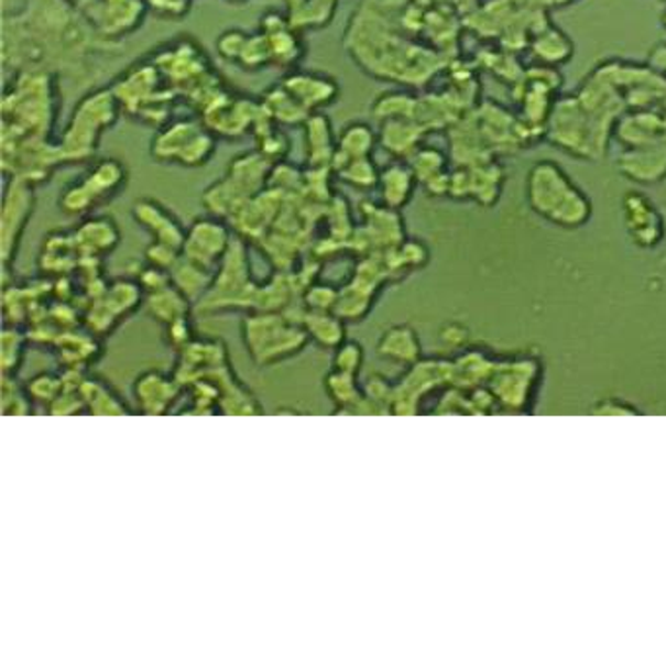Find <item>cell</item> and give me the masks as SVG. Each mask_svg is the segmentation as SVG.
<instances>
[{
  "label": "cell",
  "instance_id": "f546056e",
  "mask_svg": "<svg viewBox=\"0 0 666 666\" xmlns=\"http://www.w3.org/2000/svg\"><path fill=\"white\" fill-rule=\"evenodd\" d=\"M494 365L479 350H468L451 362V383L458 387H476V383L484 381L493 373Z\"/></svg>",
  "mask_w": 666,
  "mask_h": 666
},
{
  "label": "cell",
  "instance_id": "4fadbf2b",
  "mask_svg": "<svg viewBox=\"0 0 666 666\" xmlns=\"http://www.w3.org/2000/svg\"><path fill=\"white\" fill-rule=\"evenodd\" d=\"M131 216L138 221L139 227H143L148 233L153 234L156 242H163V244L182 251L188 229H184L181 219L174 216L171 209H166L161 201L149 198L138 199L133 204Z\"/></svg>",
  "mask_w": 666,
  "mask_h": 666
},
{
  "label": "cell",
  "instance_id": "ee69618b",
  "mask_svg": "<svg viewBox=\"0 0 666 666\" xmlns=\"http://www.w3.org/2000/svg\"><path fill=\"white\" fill-rule=\"evenodd\" d=\"M249 35L244 34L242 30H229L217 37V52L221 53V57L227 61L241 59L242 50L247 45Z\"/></svg>",
  "mask_w": 666,
  "mask_h": 666
},
{
  "label": "cell",
  "instance_id": "f35d334b",
  "mask_svg": "<svg viewBox=\"0 0 666 666\" xmlns=\"http://www.w3.org/2000/svg\"><path fill=\"white\" fill-rule=\"evenodd\" d=\"M363 362H365V350H363L360 342L348 340L347 338L340 347L335 348V358H332V368L335 370L360 375Z\"/></svg>",
  "mask_w": 666,
  "mask_h": 666
},
{
  "label": "cell",
  "instance_id": "603a6c76",
  "mask_svg": "<svg viewBox=\"0 0 666 666\" xmlns=\"http://www.w3.org/2000/svg\"><path fill=\"white\" fill-rule=\"evenodd\" d=\"M469 171V199L477 201L483 208H493L502 194V186L506 174L501 163L494 159L484 161L476 166H468Z\"/></svg>",
  "mask_w": 666,
  "mask_h": 666
},
{
  "label": "cell",
  "instance_id": "74e56055",
  "mask_svg": "<svg viewBox=\"0 0 666 666\" xmlns=\"http://www.w3.org/2000/svg\"><path fill=\"white\" fill-rule=\"evenodd\" d=\"M269 63H272V52H270L269 37L264 32H260L256 35H249L247 45L241 53V59L239 65L244 69H262V67H269Z\"/></svg>",
  "mask_w": 666,
  "mask_h": 666
},
{
  "label": "cell",
  "instance_id": "d590c367",
  "mask_svg": "<svg viewBox=\"0 0 666 666\" xmlns=\"http://www.w3.org/2000/svg\"><path fill=\"white\" fill-rule=\"evenodd\" d=\"M28 397L34 403L42 405H52L55 398L63 393V378H57L55 373H37L24 385Z\"/></svg>",
  "mask_w": 666,
  "mask_h": 666
},
{
  "label": "cell",
  "instance_id": "7bdbcfd3",
  "mask_svg": "<svg viewBox=\"0 0 666 666\" xmlns=\"http://www.w3.org/2000/svg\"><path fill=\"white\" fill-rule=\"evenodd\" d=\"M181 259L182 251L168 247V244H163V242L153 241L145 251V260L149 264H153L156 269L166 270V272H171Z\"/></svg>",
  "mask_w": 666,
  "mask_h": 666
},
{
  "label": "cell",
  "instance_id": "8992f818",
  "mask_svg": "<svg viewBox=\"0 0 666 666\" xmlns=\"http://www.w3.org/2000/svg\"><path fill=\"white\" fill-rule=\"evenodd\" d=\"M35 194L34 184L12 178L4 192L2 206V262L4 270L10 269L12 260L18 254L22 234L26 231L30 217L34 216Z\"/></svg>",
  "mask_w": 666,
  "mask_h": 666
},
{
  "label": "cell",
  "instance_id": "7402d4cb",
  "mask_svg": "<svg viewBox=\"0 0 666 666\" xmlns=\"http://www.w3.org/2000/svg\"><path fill=\"white\" fill-rule=\"evenodd\" d=\"M80 181L95 196L98 206H102L108 199L118 196L128 184V168L118 159H102Z\"/></svg>",
  "mask_w": 666,
  "mask_h": 666
},
{
  "label": "cell",
  "instance_id": "ab89813d",
  "mask_svg": "<svg viewBox=\"0 0 666 666\" xmlns=\"http://www.w3.org/2000/svg\"><path fill=\"white\" fill-rule=\"evenodd\" d=\"M395 254H397L398 264L405 272H413V270H421L428 264L430 260V251L423 241H403L398 247H395Z\"/></svg>",
  "mask_w": 666,
  "mask_h": 666
},
{
  "label": "cell",
  "instance_id": "8fae6325",
  "mask_svg": "<svg viewBox=\"0 0 666 666\" xmlns=\"http://www.w3.org/2000/svg\"><path fill=\"white\" fill-rule=\"evenodd\" d=\"M612 138L618 139L623 149L643 148L666 141L665 118L660 108L625 110L615 121Z\"/></svg>",
  "mask_w": 666,
  "mask_h": 666
},
{
  "label": "cell",
  "instance_id": "681fc988",
  "mask_svg": "<svg viewBox=\"0 0 666 666\" xmlns=\"http://www.w3.org/2000/svg\"><path fill=\"white\" fill-rule=\"evenodd\" d=\"M463 337H466V329L461 325H456V323H451V325L440 330V340L446 347L463 345Z\"/></svg>",
  "mask_w": 666,
  "mask_h": 666
},
{
  "label": "cell",
  "instance_id": "6da1fadb",
  "mask_svg": "<svg viewBox=\"0 0 666 666\" xmlns=\"http://www.w3.org/2000/svg\"><path fill=\"white\" fill-rule=\"evenodd\" d=\"M529 209L561 229H580L592 217L589 194L572 181L567 171L555 161H539L532 165L524 184Z\"/></svg>",
  "mask_w": 666,
  "mask_h": 666
},
{
  "label": "cell",
  "instance_id": "ba28073f",
  "mask_svg": "<svg viewBox=\"0 0 666 666\" xmlns=\"http://www.w3.org/2000/svg\"><path fill=\"white\" fill-rule=\"evenodd\" d=\"M231 242L233 239L221 217H199L186 231L182 256L198 262L206 269L216 270Z\"/></svg>",
  "mask_w": 666,
  "mask_h": 666
},
{
  "label": "cell",
  "instance_id": "cb8c5ba5",
  "mask_svg": "<svg viewBox=\"0 0 666 666\" xmlns=\"http://www.w3.org/2000/svg\"><path fill=\"white\" fill-rule=\"evenodd\" d=\"M303 330L309 342L325 350H335L347 340V323L335 312H305Z\"/></svg>",
  "mask_w": 666,
  "mask_h": 666
},
{
  "label": "cell",
  "instance_id": "e575fe53",
  "mask_svg": "<svg viewBox=\"0 0 666 666\" xmlns=\"http://www.w3.org/2000/svg\"><path fill=\"white\" fill-rule=\"evenodd\" d=\"M98 208V201L83 181H75L61 192L59 209L69 217H83Z\"/></svg>",
  "mask_w": 666,
  "mask_h": 666
},
{
  "label": "cell",
  "instance_id": "277c9868",
  "mask_svg": "<svg viewBox=\"0 0 666 666\" xmlns=\"http://www.w3.org/2000/svg\"><path fill=\"white\" fill-rule=\"evenodd\" d=\"M256 284L251 277V260L241 239L231 242L223 260L219 262L214 284L201 299V312L221 313L229 309H251Z\"/></svg>",
  "mask_w": 666,
  "mask_h": 666
},
{
  "label": "cell",
  "instance_id": "7c38bea8",
  "mask_svg": "<svg viewBox=\"0 0 666 666\" xmlns=\"http://www.w3.org/2000/svg\"><path fill=\"white\" fill-rule=\"evenodd\" d=\"M615 168L623 178L640 186H653L666 181V141L643 148L623 149Z\"/></svg>",
  "mask_w": 666,
  "mask_h": 666
},
{
  "label": "cell",
  "instance_id": "ffe728a7",
  "mask_svg": "<svg viewBox=\"0 0 666 666\" xmlns=\"http://www.w3.org/2000/svg\"><path fill=\"white\" fill-rule=\"evenodd\" d=\"M416 184H418V181H416L415 173H413V168H411L407 161L397 159L395 163L385 166L381 171L380 184H378L383 206L397 209V211L405 208L413 198V194H415Z\"/></svg>",
  "mask_w": 666,
  "mask_h": 666
},
{
  "label": "cell",
  "instance_id": "816d5d0a",
  "mask_svg": "<svg viewBox=\"0 0 666 666\" xmlns=\"http://www.w3.org/2000/svg\"><path fill=\"white\" fill-rule=\"evenodd\" d=\"M458 2H476V0H458Z\"/></svg>",
  "mask_w": 666,
  "mask_h": 666
},
{
  "label": "cell",
  "instance_id": "9c48e42d",
  "mask_svg": "<svg viewBox=\"0 0 666 666\" xmlns=\"http://www.w3.org/2000/svg\"><path fill=\"white\" fill-rule=\"evenodd\" d=\"M88 20L96 30L108 40L118 35H128L143 24L145 2L143 0H96L90 9L85 10Z\"/></svg>",
  "mask_w": 666,
  "mask_h": 666
},
{
  "label": "cell",
  "instance_id": "9a60e30c",
  "mask_svg": "<svg viewBox=\"0 0 666 666\" xmlns=\"http://www.w3.org/2000/svg\"><path fill=\"white\" fill-rule=\"evenodd\" d=\"M282 85L302 102L307 112L332 105L340 92L335 78L319 73H294Z\"/></svg>",
  "mask_w": 666,
  "mask_h": 666
},
{
  "label": "cell",
  "instance_id": "f6af8a7d",
  "mask_svg": "<svg viewBox=\"0 0 666 666\" xmlns=\"http://www.w3.org/2000/svg\"><path fill=\"white\" fill-rule=\"evenodd\" d=\"M260 148H262V155L269 156L270 161H277V159H284L287 153V139L282 131L270 130L262 133L260 139Z\"/></svg>",
  "mask_w": 666,
  "mask_h": 666
},
{
  "label": "cell",
  "instance_id": "d4e9b609",
  "mask_svg": "<svg viewBox=\"0 0 666 666\" xmlns=\"http://www.w3.org/2000/svg\"><path fill=\"white\" fill-rule=\"evenodd\" d=\"M190 299L182 294L178 287H174L171 284V286L163 287L159 292L145 295L143 309H145L151 319L166 327V325H171L174 320L190 317Z\"/></svg>",
  "mask_w": 666,
  "mask_h": 666
},
{
  "label": "cell",
  "instance_id": "2e32d148",
  "mask_svg": "<svg viewBox=\"0 0 666 666\" xmlns=\"http://www.w3.org/2000/svg\"><path fill=\"white\" fill-rule=\"evenodd\" d=\"M375 350L381 360L403 368H411L423 360L421 338L411 325H395L383 330Z\"/></svg>",
  "mask_w": 666,
  "mask_h": 666
},
{
  "label": "cell",
  "instance_id": "1f68e13d",
  "mask_svg": "<svg viewBox=\"0 0 666 666\" xmlns=\"http://www.w3.org/2000/svg\"><path fill=\"white\" fill-rule=\"evenodd\" d=\"M408 165L415 173L416 181L426 184L440 174L448 173V156L440 149L421 148L407 159Z\"/></svg>",
  "mask_w": 666,
  "mask_h": 666
},
{
  "label": "cell",
  "instance_id": "5b68a950",
  "mask_svg": "<svg viewBox=\"0 0 666 666\" xmlns=\"http://www.w3.org/2000/svg\"><path fill=\"white\" fill-rule=\"evenodd\" d=\"M545 139L567 155L600 161L589 113L580 106L577 95L557 96L545 123Z\"/></svg>",
  "mask_w": 666,
  "mask_h": 666
},
{
  "label": "cell",
  "instance_id": "52a82bcc",
  "mask_svg": "<svg viewBox=\"0 0 666 666\" xmlns=\"http://www.w3.org/2000/svg\"><path fill=\"white\" fill-rule=\"evenodd\" d=\"M622 217L625 231L633 244L643 251H653L665 244V217L663 209L640 190H630L622 199Z\"/></svg>",
  "mask_w": 666,
  "mask_h": 666
},
{
  "label": "cell",
  "instance_id": "3957f363",
  "mask_svg": "<svg viewBox=\"0 0 666 666\" xmlns=\"http://www.w3.org/2000/svg\"><path fill=\"white\" fill-rule=\"evenodd\" d=\"M121 112L120 100L112 87L96 88L75 106L69 125L61 138V153L65 163H78L92 159L100 135L112 128Z\"/></svg>",
  "mask_w": 666,
  "mask_h": 666
},
{
  "label": "cell",
  "instance_id": "f5cc1de1",
  "mask_svg": "<svg viewBox=\"0 0 666 666\" xmlns=\"http://www.w3.org/2000/svg\"><path fill=\"white\" fill-rule=\"evenodd\" d=\"M663 24H665V26H666V12H665V14H663Z\"/></svg>",
  "mask_w": 666,
  "mask_h": 666
},
{
  "label": "cell",
  "instance_id": "83f0119b",
  "mask_svg": "<svg viewBox=\"0 0 666 666\" xmlns=\"http://www.w3.org/2000/svg\"><path fill=\"white\" fill-rule=\"evenodd\" d=\"M375 143H378V133L372 130V125H368L363 121L350 123L338 139L337 153H335V159H345V161L337 163L335 168L345 165L347 161H352V159H363V156L372 155Z\"/></svg>",
  "mask_w": 666,
  "mask_h": 666
},
{
  "label": "cell",
  "instance_id": "c3c4849f",
  "mask_svg": "<svg viewBox=\"0 0 666 666\" xmlns=\"http://www.w3.org/2000/svg\"><path fill=\"white\" fill-rule=\"evenodd\" d=\"M647 67L666 83V42L653 45V50L647 55Z\"/></svg>",
  "mask_w": 666,
  "mask_h": 666
},
{
  "label": "cell",
  "instance_id": "f907efd6",
  "mask_svg": "<svg viewBox=\"0 0 666 666\" xmlns=\"http://www.w3.org/2000/svg\"><path fill=\"white\" fill-rule=\"evenodd\" d=\"M663 209V217H665V244H666V206L665 208H660Z\"/></svg>",
  "mask_w": 666,
  "mask_h": 666
},
{
  "label": "cell",
  "instance_id": "bcb514c9",
  "mask_svg": "<svg viewBox=\"0 0 666 666\" xmlns=\"http://www.w3.org/2000/svg\"><path fill=\"white\" fill-rule=\"evenodd\" d=\"M592 415L604 416H630L640 415V411L632 403L623 398H600L594 407L590 408Z\"/></svg>",
  "mask_w": 666,
  "mask_h": 666
},
{
  "label": "cell",
  "instance_id": "60d3db41",
  "mask_svg": "<svg viewBox=\"0 0 666 666\" xmlns=\"http://www.w3.org/2000/svg\"><path fill=\"white\" fill-rule=\"evenodd\" d=\"M340 290L329 284H312L303 294V305L309 312H335Z\"/></svg>",
  "mask_w": 666,
  "mask_h": 666
},
{
  "label": "cell",
  "instance_id": "4316f807",
  "mask_svg": "<svg viewBox=\"0 0 666 666\" xmlns=\"http://www.w3.org/2000/svg\"><path fill=\"white\" fill-rule=\"evenodd\" d=\"M307 130H305V139H307V156L312 161L313 168H329L332 166V159L337 153V148L332 145V133H330V121L315 113L307 118Z\"/></svg>",
  "mask_w": 666,
  "mask_h": 666
},
{
  "label": "cell",
  "instance_id": "d6986e66",
  "mask_svg": "<svg viewBox=\"0 0 666 666\" xmlns=\"http://www.w3.org/2000/svg\"><path fill=\"white\" fill-rule=\"evenodd\" d=\"M204 130V121L198 123L194 120H178L165 123L159 128L153 145H151V155L161 163H176L182 151L188 148L192 139Z\"/></svg>",
  "mask_w": 666,
  "mask_h": 666
},
{
  "label": "cell",
  "instance_id": "ac0fdd59",
  "mask_svg": "<svg viewBox=\"0 0 666 666\" xmlns=\"http://www.w3.org/2000/svg\"><path fill=\"white\" fill-rule=\"evenodd\" d=\"M323 385L327 397L335 403V407L340 413H372V407L363 397V383H360V375L340 372L332 368L325 375Z\"/></svg>",
  "mask_w": 666,
  "mask_h": 666
},
{
  "label": "cell",
  "instance_id": "836d02e7",
  "mask_svg": "<svg viewBox=\"0 0 666 666\" xmlns=\"http://www.w3.org/2000/svg\"><path fill=\"white\" fill-rule=\"evenodd\" d=\"M416 105H418V98L411 95H401V92H393V95H381L380 100L373 105L372 113L375 120H395V118H413L415 120Z\"/></svg>",
  "mask_w": 666,
  "mask_h": 666
},
{
  "label": "cell",
  "instance_id": "4dcf8cb0",
  "mask_svg": "<svg viewBox=\"0 0 666 666\" xmlns=\"http://www.w3.org/2000/svg\"><path fill=\"white\" fill-rule=\"evenodd\" d=\"M264 108L272 116V120L280 123H297V121H307V110L303 108L302 102L295 98L284 85L274 87L264 98Z\"/></svg>",
  "mask_w": 666,
  "mask_h": 666
},
{
  "label": "cell",
  "instance_id": "7a4b0ae2",
  "mask_svg": "<svg viewBox=\"0 0 666 666\" xmlns=\"http://www.w3.org/2000/svg\"><path fill=\"white\" fill-rule=\"evenodd\" d=\"M241 335L252 362L260 368L302 354L309 342L302 323L292 319L286 312L251 313L242 320Z\"/></svg>",
  "mask_w": 666,
  "mask_h": 666
},
{
  "label": "cell",
  "instance_id": "44dd1931",
  "mask_svg": "<svg viewBox=\"0 0 666 666\" xmlns=\"http://www.w3.org/2000/svg\"><path fill=\"white\" fill-rule=\"evenodd\" d=\"M529 52L539 65L549 67H561L567 61L572 59L575 45L569 35L554 24H545L529 40Z\"/></svg>",
  "mask_w": 666,
  "mask_h": 666
},
{
  "label": "cell",
  "instance_id": "e0dca14e",
  "mask_svg": "<svg viewBox=\"0 0 666 666\" xmlns=\"http://www.w3.org/2000/svg\"><path fill=\"white\" fill-rule=\"evenodd\" d=\"M424 133L426 130L413 118H395V120L381 121L378 141L381 148L395 159L407 161L408 156L421 148Z\"/></svg>",
  "mask_w": 666,
  "mask_h": 666
},
{
  "label": "cell",
  "instance_id": "30bf717a",
  "mask_svg": "<svg viewBox=\"0 0 666 666\" xmlns=\"http://www.w3.org/2000/svg\"><path fill=\"white\" fill-rule=\"evenodd\" d=\"M133 398L145 415H165L181 397L182 383L174 373L148 370L133 381Z\"/></svg>",
  "mask_w": 666,
  "mask_h": 666
},
{
  "label": "cell",
  "instance_id": "f1b7e54d",
  "mask_svg": "<svg viewBox=\"0 0 666 666\" xmlns=\"http://www.w3.org/2000/svg\"><path fill=\"white\" fill-rule=\"evenodd\" d=\"M78 393L85 403V411L96 415H121L130 411L121 403L120 395L110 387V383L98 378H85Z\"/></svg>",
  "mask_w": 666,
  "mask_h": 666
},
{
  "label": "cell",
  "instance_id": "d6a6232c",
  "mask_svg": "<svg viewBox=\"0 0 666 666\" xmlns=\"http://www.w3.org/2000/svg\"><path fill=\"white\" fill-rule=\"evenodd\" d=\"M337 171L342 181L360 190H372L380 184L381 173L378 171V166L370 161V156L347 161L345 165L338 166Z\"/></svg>",
  "mask_w": 666,
  "mask_h": 666
},
{
  "label": "cell",
  "instance_id": "b9f144b4",
  "mask_svg": "<svg viewBox=\"0 0 666 666\" xmlns=\"http://www.w3.org/2000/svg\"><path fill=\"white\" fill-rule=\"evenodd\" d=\"M194 338H196V330H194L190 317L174 320L165 327V342L168 347L174 348L176 352H181L182 348L188 347Z\"/></svg>",
  "mask_w": 666,
  "mask_h": 666
},
{
  "label": "cell",
  "instance_id": "8d00e7d4",
  "mask_svg": "<svg viewBox=\"0 0 666 666\" xmlns=\"http://www.w3.org/2000/svg\"><path fill=\"white\" fill-rule=\"evenodd\" d=\"M24 335L7 325L2 330V373L14 375L18 372V368L24 362Z\"/></svg>",
  "mask_w": 666,
  "mask_h": 666
},
{
  "label": "cell",
  "instance_id": "7dc6e473",
  "mask_svg": "<svg viewBox=\"0 0 666 666\" xmlns=\"http://www.w3.org/2000/svg\"><path fill=\"white\" fill-rule=\"evenodd\" d=\"M149 7L161 17L181 18L190 9L188 0H149Z\"/></svg>",
  "mask_w": 666,
  "mask_h": 666
},
{
  "label": "cell",
  "instance_id": "5bb4252c",
  "mask_svg": "<svg viewBox=\"0 0 666 666\" xmlns=\"http://www.w3.org/2000/svg\"><path fill=\"white\" fill-rule=\"evenodd\" d=\"M80 259H102L120 244V229L112 217H88L75 229Z\"/></svg>",
  "mask_w": 666,
  "mask_h": 666
},
{
  "label": "cell",
  "instance_id": "484cf974",
  "mask_svg": "<svg viewBox=\"0 0 666 666\" xmlns=\"http://www.w3.org/2000/svg\"><path fill=\"white\" fill-rule=\"evenodd\" d=\"M214 276H216L214 270L206 269L198 262H192L184 256L171 270L173 286L178 287L192 303L201 302L206 297L209 287L214 284Z\"/></svg>",
  "mask_w": 666,
  "mask_h": 666
}]
</instances>
